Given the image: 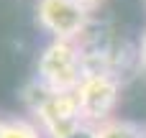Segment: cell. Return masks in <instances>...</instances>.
<instances>
[{"instance_id": "1", "label": "cell", "mask_w": 146, "mask_h": 138, "mask_svg": "<svg viewBox=\"0 0 146 138\" xmlns=\"http://www.w3.org/2000/svg\"><path fill=\"white\" fill-rule=\"evenodd\" d=\"M87 72L90 67L77 41L51 38L36 61V85L51 92H74Z\"/></svg>"}, {"instance_id": "6", "label": "cell", "mask_w": 146, "mask_h": 138, "mask_svg": "<svg viewBox=\"0 0 146 138\" xmlns=\"http://www.w3.org/2000/svg\"><path fill=\"white\" fill-rule=\"evenodd\" d=\"M0 138H44V133L28 118H0Z\"/></svg>"}, {"instance_id": "5", "label": "cell", "mask_w": 146, "mask_h": 138, "mask_svg": "<svg viewBox=\"0 0 146 138\" xmlns=\"http://www.w3.org/2000/svg\"><path fill=\"white\" fill-rule=\"evenodd\" d=\"M144 133L146 131H141V125L123 118H110L95 128V138H144Z\"/></svg>"}, {"instance_id": "9", "label": "cell", "mask_w": 146, "mask_h": 138, "mask_svg": "<svg viewBox=\"0 0 146 138\" xmlns=\"http://www.w3.org/2000/svg\"><path fill=\"white\" fill-rule=\"evenodd\" d=\"M77 3H80L82 8H87V10H92V8H98L103 0H77Z\"/></svg>"}, {"instance_id": "3", "label": "cell", "mask_w": 146, "mask_h": 138, "mask_svg": "<svg viewBox=\"0 0 146 138\" xmlns=\"http://www.w3.org/2000/svg\"><path fill=\"white\" fill-rule=\"evenodd\" d=\"M31 113H33V123L41 128L46 138H64L80 125H85L74 92H51L36 85Z\"/></svg>"}, {"instance_id": "10", "label": "cell", "mask_w": 146, "mask_h": 138, "mask_svg": "<svg viewBox=\"0 0 146 138\" xmlns=\"http://www.w3.org/2000/svg\"><path fill=\"white\" fill-rule=\"evenodd\" d=\"M144 138H146V133H144Z\"/></svg>"}, {"instance_id": "11", "label": "cell", "mask_w": 146, "mask_h": 138, "mask_svg": "<svg viewBox=\"0 0 146 138\" xmlns=\"http://www.w3.org/2000/svg\"><path fill=\"white\" fill-rule=\"evenodd\" d=\"M144 3H146V0H144Z\"/></svg>"}, {"instance_id": "7", "label": "cell", "mask_w": 146, "mask_h": 138, "mask_svg": "<svg viewBox=\"0 0 146 138\" xmlns=\"http://www.w3.org/2000/svg\"><path fill=\"white\" fill-rule=\"evenodd\" d=\"M64 138H95V128L92 125H80L77 131H72L69 136H64Z\"/></svg>"}, {"instance_id": "2", "label": "cell", "mask_w": 146, "mask_h": 138, "mask_svg": "<svg viewBox=\"0 0 146 138\" xmlns=\"http://www.w3.org/2000/svg\"><path fill=\"white\" fill-rule=\"evenodd\" d=\"M74 97L82 123L98 128L100 123L115 118V110L121 105V79L110 69H90L74 90Z\"/></svg>"}, {"instance_id": "4", "label": "cell", "mask_w": 146, "mask_h": 138, "mask_svg": "<svg viewBox=\"0 0 146 138\" xmlns=\"http://www.w3.org/2000/svg\"><path fill=\"white\" fill-rule=\"evenodd\" d=\"M36 20L51 38L77 41L90 23V10L77 0H36Z\"/></svg>"}, {"instance_id": "8", "label": "cell", "mask_w": 146, "mask_h": 138, "mask_svg": "<svg viewBox=\"0 0 146 138\" xmlns=\"http://www.w3.org/2000/svg\"><path fill=\"white\" fill-rule=\"evenodd\" d=\"M139 67L146 74V31H144V36H141V46H139Z\"/></svg>"}]
</instances>
